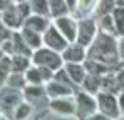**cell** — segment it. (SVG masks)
I'll list each match as a JSON object with an SVG mask.
<instances>
[{
  "instance_id": "obj_10",
  "label": "cell",
  "mask_w": 124,
  "mask_h": 120,
  "mask_svg": "<svg viewBox=\"0 0 124 120\" xmlns=\"http://www.w3.org/2000/svg\"><path fill=\"white\" fill-rule=\"evenodd\" d=\"M85 57V51L82 44H72V46H68L63 52V59L66 62H80Z\"/></svg>"
},
{
  "instance_id": "obj_27",
  "label": "cell",
  "mask_w": 124,
  "mask_h": 120,
  "mask_svg": "<svg viewBox=\"0 0 124 120\" xmlns=\"http://www.w3.org/2000/svg\"><path fill=\"white\" fill-rule=\"evenodd\" d=\"M25 77H27V81L30 84H39L42 81V76H41V71L39 70H35V68H31V70L27 71V74H25Z\"/></svg>"
},
{
  "instance_id": "obj_31",
  "label": "cell",
  "mask_w": 124,
  "mask_h": 120,
  "mask_svg": "<svg viewBox=\"0 0 124 120\" xmlns=\"http://www.w3.org/2000/svg\"><path fill=\"white\" fill-rule=\"evenodd\" d=\"M9 6V0H0V9H5Z\"/></svg>"
},
{
  "instance_id": "obj_2",
  "label": "cell",
  "mask_w": 124,
  "mask_h": 120,
  "mask_svg": "<svg viewBox=\"0 0 124 120\" xmlns=\"http://www.w3.org/2000/svg\"><path fill=\"white\" fill-rule=\"evenodd\" d=\"M30 5L21 2L17 6H11L9 5L8 8L3 9V22L6 24V27H11V28H17L21 25H24L25 19H27L28 13H30Z\"/></svg>"
},
{
  "instance_id": "obj_8",
  "label": "cell",
  "mask_w": 124,
  "mask_h": 120,
  "mask_svg": "<svg viewBox=\"0 0 124 120\" xmlns=\"http://www.w3.org/2000/svg\"><path fill=\"white\" fill-rule=\"evenodd\" d=\"M76 100H77V114H79L82 119L91 115L97 108L96 101H94L91 96L85 95V93H79Z\"/></svg>"
},
{
  "instance_id": "obj_16",
  "label": "cell",
  "mask_w": 124,
  "mask_h": 120,
  "mask_svg": "<svg viewBox=\"0 0 124 120\" xmlns=\"http://www.w3.org/2000/svg\"><path fill=\"white\" fill-rule=\"evenodd\" d=\"M85 66H86V70H90L91 74H97V76H102L104 73H107V71H108V65L101 63V62H97V60H94V59L86 60Z\"/></svg>"
},
{
  "instance_id": "obj_7",
  "label": "cell",
  "mask_w": 124,
  "mask_h": 120,
  "mask_svg": "<svg viewBox=\"0 0 124 120\" xmlns=\"http://www.w3.org/2000/svg\"><path fill=\"white\" fill-rule=\"evenodd\" d=\"M94 33H96V25H94L93 21L86 19V21H82L79 24V33H77V41H79L82 46H88L91 43V40L94 38Z\"/></svg>"
},
{
  "instance_id": "obj_4",
  "label": "cell",
  "mask_w": 124,
  "mask_h": 120,
  "mask_svg": "<svg viewBox=\"0 0 124 120\" xmlns=\"http://www.w3.org/2000/svg\"><path fill=\"white\" fill-rule=\"evenodd\" d=\"M44 41L50 49L54 51H64L68 47V38L61 32H58L55 27H49L47 33L44 37Z\"/></svg>"
},
{
  "instance_id": "obj_24",
  "label": "cell",
  "mask_w": 124,
  "mask_h": 120,
  "mask_svg": "<svg viewBox=\"0 0 124 120\" xmlns=\"http://www.w3.org/2000/svg\"><path fill=\"white\" fill-rule=\"evenodd\" d=\"M25 96H27L30 101L41 100V98H44V90L39 87V84H35L33 87H27V89H25Z\"/></svg>"
},
{
  "instance_id": "obj_9",
  "label": "cell",
  "mask_w": 124,
  "mask_h": 120,
  "mask_svg": "<svg viewBox=\"0 0 124 120\" xmlns=\"http://www.w3.org/2000/svg\"><path fill=\"white\" fill-rule=\"evenodd\" d=\"M57 27L64 37L68 38V41H76L77 40V24L74 19L71 18H60L57 19Z\"/></svg>"
},
{
  "instance_id": "obj_25",
  "label": "cell",
  "mask_w": 124,
  "mask_h": 120,
  "mask_svg": "<svg viewBox=\"0 0 124 120\" xmlns=\"http://www.w3.org/2000/svg\"><path fill=\"white\" fill-rule=\"evenodd\" d=\"M25 79H27V77H24L21 73H16V71H13V74H9V76H8L6 82H8V85L13 87V89H21V87H24Z\"/></svg>"
},
{
  "instance_id": "obj_3",
  "label": "cell",
  "mask_w": 124,
  "mask_h": 120,
  "mask_svg": "<svg viewBox=\"0 0 124 120\" xmlns=\"http://www.w3.org/2000/svg\"><path fill=\"white\" fill-rule=\"evenodd\" d=\"M97 104H99V109L104 115H107V117H110V119H118V115H119L118 103H116V98L110 92L99 93V96H97Z\"/></svg>"
},
{
  "instance_id": "obj_35",
  "label": "cell",
  "mask_w": 124,
  "mask_h": 120,
  "mask_svg": "<svg viewBox=\"0 0 124 120\" xmlns=\"http://www.w3.org/2000/svg\"><path fill=\"white\" fill-rule=\"evenodd\" d=\"M66 2H68V5H69V6H74L77 0H66Z\"/></svg>"
},
{
  "instance_id": "obj_5",
  "label": "cell",
  "mask_w": 124,
  "mask_h": 120,
  "mask_svg": "<svg viewBox=\"0 0 124 120\" xmlns=\"http://www.w3.org/2000/svg\"><path fill=\"white\" fill-rule=\"evenodd\" d=\"M35 63L39 66H49L52 70H57L61 66V59L49 49H39L38 52H35Z\"/></svg>"
},
{
  "instance_id": "obj_21",
  "label": "cell",
  "mask_w": 124,
  "mask_h": 120,
  "mask_svg": "<svg viewBox=\"0 0 124 120\" xmlns=\"http://www.w3.org/2000/svg\"><path fill=\"white\" fill-rule=\"evenodd\" d=\"M112 16H113V21H115V25H116V32L119 35H124V8H121V6L113 8Z\"/></svg>"
},
{
  "instance_id": "obj_33",
  "label": "cell",
  "mask_w": 124,
  "mask_h": 120,
  "mask_svg": "<svg viewBox=\"0 0 124 120\" xmlns=\"http://www.w3.org/2000/svg\"><path fill=\"white\" fill-rule=\"evenodd\" d=\"M119 108H121L123 111H124V93L121 95V98H119Z\"/></svg>"
},
{
  "instance_id": "obj_32",
  "label": "cell",
  "mask_w": 124,
  "mask_h": 120,
  "mask_svg": "<svg viewBox=\"0 0 124 120\" xmlns=\"http://www.w3.org/2000/svg\"><path fill=\"white\" fill-rule=\"evenodd\" d=\"M90 120H108V119H107V115H96V117H93Z\"/></svg>"
},
{
  "instance_id": "obj_15",
  "label": "cell",
  "mask_w": 124,
  "mask_h": 120,
  "mask_svg": "<svg viewBox=\"0 0 124 120\" xmlns=\"http://www.w3.org/2000/svg\"><path fill=\"white\" fill-rule=\"evenodd\" d=\"M13 43H14V54H22V55H30V49L25 40L22 38V33H14L13 35Z\"/></svg>"
},
{
  "instance_id": "obj_29",
  "label": "cell",
  "mask_w": 124,
  "mask_h": 120,
  "mask_svg": "<svg viewBox=\"0 0 124 120\" xmlns=\"http://www.w3.org/2000/svg\"><path fill=\"white\" fill-rule=\"evenodd\" d=\"M55 77H57V81H61V82H63V84H68V85H71V84L74 82V81L71 79L69 73H68V71H66V73H64V70H61L60 73H57V76H55Z\"/></svg>"
},
{
  "instance_id": "obj_12",
  "label": "cell",
  "mask_w": 124,
  "mask_h": 120,
  "mask_svg": "<svg viewBox=\"0 0 124 120\" xmlns=\"http://www.w3.org/2000/svg\"><path fill=\"white\" fill-rule=\"evenodd\" d=\"M71 92H72V90H71V87L68 85V84H63V82H50L47 85V93L52 96V98L69 95Z\"/></svg>"
},
{
  "instance_id": "obj_34",
  "label": "cell",
  "mask_w": 124,
  "mask_h": 120,
  "mask_svg": "<svg viewBox=\"0 0 124 120\" xmlns=\"http://www.w3.org/2000/svg\"><path fill=\"white\" fill-rule=\"evenodd\" d=\"M115 5H116V6H121V8H124V0H115Z\"/></svg>"
},
{
  "instance_id": "obj_17",
  "label": "cell",
  "mask_w": 124,
  "mask_h": 120,
  "mask_svg": "<svg viewBox=\"0 0 124 120\" xmlns=\"http://www.w3.org/2000/svg\"><path fill=\"white\" fill-rule=\"evenodd\" d=\"M49 5H50V14L52 16H63L68 11V2L66 0H49Z\"/></svg>"
},
{
  "instance_id": "obj_37",
  "label": "cell",
  "mask_w": 124,
  "mask_h": 120,
  "mask_svg": "<svg viewBox=\"0 0 124 120\" xmlns=\"http://www.w3.org/2000/svg\"><path fill=\"white\" fill-rule=\"evenodd\" d=\"M2 19H3V18H2V16H0V22H2Z\"/></svg>"
},
{
  "instance_id": "obj_38",
  "label": "cell",
  "mask_w": 124,
  "mask_h": 120,
  "mask_svg": "<svg viewBox=\"0 0 124 120\" xmlns=\"http://www.w3.org/2000/svg\"><path fill=\"white\" fill-rule=\"evenodd\" d=\"M2 57H3V55H2V52H0V59H2Z\"/></svg>"
},
{
  "instance_id": "obj_36",
  "label": "cell",
  "mask_w": 124,
  "mask_h": 120,
  "mask_svg": "<svg viewBox=\"0 0 124 120\" xmlns=\"http://www.w3.org/2000/svg\"><path fill=\"white\" fill-rule=\"evenodd\" d=\"M16 2H19V3H21V2H25V0H16Z\"/></svg>"
},
{
  "instance_id": "obj_13",
  "label": "cell",
  "mask_w": 124,
  "mask_h": 120,
  "mask_svg": "<svg viewBox=\"0 0 124 120\" xmlns=\"http://www.w3.org/2000/svg\"><path fill=\"white\" fill-rule=\"evenodd\" d=\"M22 38L25 40V43L28 44L30 47L36 49V47L41 46V37H39V32H35L28 27L22 28Z\"/></svg>"
},
{
  "instance_id": "obj_22",
  "label": "cell",
  "mask_w": 124,
  "mask_h": 120,
  "mask_svg": "<svg viewBox=\"0 0 124 120\" xmlns=\"http://www.w3.org/2000/svg\"><path fill=\"white\" fill-rule=\"evenodd\" d=\"M28 66V59L27 55H22V54H19V55H14L11 60V70L16 71V73H22L24 70H27Z\"/></svg>"
},
{
  "instance_id": "obj_11",
  "label": "cell",
  "mask_w": 124,
  "mask_h": 120,
  "mask_svg": "<svg viewBox=\"0 0 124 120\" xmlns=\"http://www.w3.org/2000/svg\"><path fill=\"white\" fill-rule=\"evenodd\" d=\"M24 27H28L35 32H42V30H47L49 28V22H47V19L41 18L39 14H36V16H33V18L25 19Z\"/></svg>"
},
{
  "instance_id": "obj_14",
  "label": "cell",
  "mask_w": 124,
  "mask_h": 120,
  "mask_svg": "<svg viewBox=\"0 0 124 120\" xmlns=\"http://www.w3.org/2000/svg\"><path fill=\"white\" fill-rule=\"evenodd\" d=\"M83 87H85V90H88L90 93H96L97 90L102 87V77L97 76V74L90 73V76H86L83 79Z\"/></svg>"
},
{
  "instance_id": "obj_20",
  "label": "cell",
  "mask_w": 124,
  "mask_h": 120,
  "mask_svg": "<svg viewBox=\"0 0 124 120\" xmlns=\"http://www.w3.org/2000/svg\"><path fill=\"white\" fill-rule=\"evenodd\" d=\"M30 6H31V9H33L36 14H39V16L50 14V5H49V0H31Z\"/></svg>"
},
{
  "instance_id": "obj_28",
  "label": "cell",
  "mask_w": 124,
  "mask_h": 120,
  "mask_svg": "<svg viewBox=\"0 0 124 120\" xmlns=\"http://www.w3.org/2000/svg\"><path fill=\"white\" fill-rule=\"evenodd\" d=\"M14 117L17 119V120H21V119H24V117H27L28 114H30V106L28 104H21L17 109H14Z\"/></svg>"
},
{
  "instance_id": "obj_6",
  "label": "cell",
  "mask_w": 124,
  "mask_h": 120,
  "mask_svg": "<svg viewBox=\"0 0 124 120\" xmlns=\"http://www.w3.org/2000/svg\"><path fill=\"white\" fill-rule=\"evenodd\" d=\"M19 101H21V95L19 92L13 90V87L0 90V109H3L6 114H9V111L19 104Z\"/></svg>"
},
{
  "instance_id": "obj_23",
  "label": "cell",
  "mask_w": 124,
  "mask_h": 120,
  "mask_svg": "<svg viewBox=\"0 0 124 120\" xmlns=\"http://www.w3.org/2000/svg\"><path fill=\"white\" fill-rule=\"evenodd\" d=\"M9 71H13L11 70V60H9L8 57L3 55L2 59H0V84H3L6 79H8Z\"/></svg>"
},
{
  "instance_id": "obj_1",
  "label": "cell",
  "mask_w": 124,
  "mask_h": 120,
  "mask_svg": "<svg viewBox=\"0 0 124 120\" xmlns=\"http://www.w3.org/2000/svg\"><path fill=\"white\" fill-rule=\"evenodd\" d=\"M88 57L110 66V65L118 63L119 49H118V46H116L115 40L110 37V33H104L102 32V33L97 35V38L94 40L93 46L90 47Z\"/></svg>"
},
{
  "instance_id": "obj_18",
  "label": "cell",
  "mask_w": 124,
  "mask_h": 120,
  "mask_svg": "<svg viewBox=\"0 0 124 120\" xmlns=\"http://www.w3.org/2000/svg\"><path fill=\"white\" fill-rule=\"evenodd\" d=\"M50 108L57 112H61V114H74V106L71 101H64V100H55L54 103H50Z\"/></svg>"
},
{
  "instance_id": "obj_30",
  "label": "cell",
  "mask_w": 124,
  "mask_h": 120,
  "mask_svg": "<svg viewBox=\"0 0 124 120\" xmlns=\"http://www.w3.org/2000/svg\"><path fill=\"white\" fill-rule=\"evenodd\" d=\"M118 49H119V57H121V59H124V40L121 41V43H119Z\"/></svg>"
},
{
  "instance_id": "obj_19",
  "label": "cell",
  "mask_w": 124,
  "mask_h": 120,
  "mask_svg": "<svg viewBox=\"0 0 124 120\" xmlns=\"http://www.w3.org/2000/svg\"><path fill=\"white\" fill-rule=\"evenodd\" d=\"M68 73H69L71 79L74 82H83L85 79V68H82L80 65H76V63H69L68 65Z\"/></svg>"
},
{
  "instance_id": "obj_26",
  "label": "cell",
  "mask_w": 124,
  "mask_h": 120,
  "mask_svg": "<svg viewBox=\"0 0 124 120\" xmlns=\"http://www.w3.org/2000/svg\"><path fill=\"white\" fill-rule=\"evenodd\" d=\"M101 28H102L104 33H115L116 25H115V21H113V16L110 18L108 14H104L102 19H101Z\"/></svg>"
}]
</instances>
